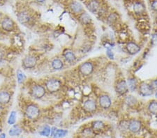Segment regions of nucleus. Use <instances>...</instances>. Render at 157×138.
I'll return each instance as SVG.
<instances>
[{"instance_id": "9", "label": "nucleus", "mask_w": 157, "mask_h": 138, "mask_svg": "<svg viewBox=\"0 0 157 138\" xmlns=\"http://www.w3.org/2000/svg\"><path fill=\"white\" fill-rule=\"evenodd\" d=\"M112 99L110 96L107 94H101L99 96L98 99V104L99 107L104 110H108L112 106Z\"/></svg>"}, {"instance_id": "40", "label": "nucleus", "mask_w": 157, "mask_h": 138, "mask_svg": "<svg viewBox=\"0 0 157 138\" xmlns=\"http://www.w3.org/2000/svg\"><path fill=\"white\" fill-rule=\"evenodd\" d=\"M1 128L0 127V133H1Z\"/></svg>"}, {"instance_id": "34", "label": "nucleus", "mask_w": 157, "mask_h": 138, "mask_svg": "<svg viewBox=\"0 0 157 138\" xmlns=\"http://www.w3.org/2000/svg\"><path fill=\"white\" fill-rule=\"evenodd\" d=\"M151 9L155 12H157V0H153L150 4Z\"/></svg>"}, {"instance_id": "38", "label": "nucleus", "mask_w": 157, "mask_h": 138, "mask_svg": "<svg viewBox=\"0 0 157 138\" xmlns=\"http://www.w3.org/2000/svg\"><path fill=\"white\" fill-rule=\"evenodd\" d=\"M1 112H2V107H1V105H0V114H1Z\"/></svg>"}, {"instance_id": "37", "label": "nucleus", "mask_w": 157, "mask_h": 138, "mask_svg": "<svg viewBox=\"0 0 157 138\" xmlns=\"http://www.w3.org/2000/svg\"><path fill=\"white\" fill-rule=\"evenodd\" d=\"M37 1L39 3H44L46 0H37Z\"/></svg>"}, {"instance_id": "2", "label": "nucleus", "mask_w": 157, "mask_h": 138, "mask_svg": "<svg viewBox=\"0 0 157 138\" xmlns=\"http://www.w3.org/2000/svg\"><path fill=\"white\" fill-rule=\"evenodd\" d=\"M78 71L83 76H90L94 73V65L92 61H87L80 64L78 66Z\"/></svg>"}, {"instance_id": "31", "label": "nucleus", "mask_w": 157, "mask_h": 138, "mask_svg": "<svg viewBox=\"0 0 157 138\" xmlns=\"http://www.w3.org/2000/svg\"><path fill=\"white\" fill-rule=\"evenodd\" d=\"M17 79H18V82L19 84H22L26 80V76L23 72L21 71H18L17 73Z\"/></svg>"}, {"instance_id": "1", "label": "nucleus", "mask_w": 157, "mask_h": 138, "mask_svg": "<svg viewBox=\"0 0 157 138\" xmlns=\"http://www.w3.org/2000/svg\"><path fill=\"white\" fill-rule=\"evenodd\" d=\"M62 82L56 78H50L45 82V88L50 93H55L60 89Z\"/></svg>"}, {"instance_id": "17", "label": "nucleus", "mask_w": 157, "mask_h": 138, "mask_svg": "<svg viewBox=\"0 0 157 138\" xmlns=\"http://www.w3.org/2000/svg\"><path fill=\"white\" fill-rule=\"evenodd\" d=\"M146 8L143 2L140 1H136L133 4V11L136 15H143L145 14Z\"/></svg>"}, {"instance_id": "21", "label": "nucleus", "mask_w": 157, "mask_h": 138, "mask_svg": "<svg viewBox=\"0 0 157 138\" xmlns=\"http://www.w3.org/2000/svg\"><path fill=\"white\" fill-rule=\"evenodd\" d=\"M87 7L91 12L96 14L101 9V4L98 0H90L87 4Z\"/></svg>"}, {"instance_id": "11", "label": "nucleus", "mask_w": 157, "mask_h": 138, "mask_svg": "<svg viewBox=\"0 0 157 138\" xmlns=\"http://www.w3.org/2000/svg\"><path fill=\"white\" fill-rule=\"evenodd\" d=\"M126 50L130 55H135L138 54L141 50V46L135 41H129L126 43Z\"/></svg>"}, {"instance_id": "23", "label": "nucleus", "mask_w": 157, "mask_h": 138, "mask_svg": "<svg viewBox=\"0 0 157 138\" xmlns=\"http://www.w3.org/2000/svg\"><path fill=\"white\" fill-rule=\"evenodd\" d=\"M51 67L55 71H60L64 68V62L61 59L54 58L51 61Z\"/></svg>"}, {"instance_id": "25", "label": "nucleus", "mask_w": 157, "mask_h": 138, "mask_svg": "<svg viewBox=\"0 0 157 138\" xmlns=\"http://www.w3.org/2000/svg\"><path fill=\"white\" fill-rule=\"evenodd\" d=\"M22 132V130L20 128V126H18V125H14L9 129V134L11 137H16V136L20 135Z\"/></svg>"}, {"instance_id": "27", "label": "nucleus", "mask_w": 157, "mask_h": 138, "mask_svg": "<svg viewBox=\"0 0 157 138\" xmlns=\"http://www.w3.org/2000/svg\"><path fill=\"white\" fill-rule=\"evenodd\" d=\"M51 134V128L48 125L43 126L39 131V135L43 137H49Z\"/></svg>"}, {"instance_id": "19", "label": "nucleus", "mask_w": 157, "mask_h": 138, "mask_svg": "<svg viewBox=\"0 0 157 138\" xmlns=\"http://www.w3.org/2000/svg\"><path fill=\"white\" fill-rule=\"evenodd\" d=\"M78 20L83 25H90L92 23V19L90 15L86 12H82L79 15Z\"/></svg>"}, {"instance_id": "36", "label": "nucleus", "mask_w": 157, "mask_h": 138, "mask_svg": "<svg viewBox=\"0 0 157 138\" xmlns=\"http://www.w3.org/2000/svg\"><path fill=\"white\" fill-rule=\"evenodd\" d=\"M6 136L5 133H0V138H6Z\"/></svg>"}, {"instance_id": "24", "label": "nucleus", "mask_w": 157, "mask_h": 138, "mask_svg": "<svg viewBox=\"0 0 157 138\" xmlns=\"http://www.w3.org/2000/svg\"><path fill=\"white\" fill-rule=\"evenodd\" d=\"M147 110L149 114L152 115H157V101L152 100L147 105Z\"/></svg>"}, {"instance_id": "18", "label": "nucleus", "mask_w": 157, "mask_h": 138, "mask_svg": "<svg viewBox=\"0 0 157 138\" xmlns=\"http://www.w3.org/2000/svg\"><path fill=\"white\" fill-rule=\"evenodd\" d=\"M11 99V94L8 91H0V105H6L10 102Z\"/></svg>"}, {"instance_id": "16", "label": "nucleus", "mask_w": 157, "mask_h": 138, "mask_svg": "<svg viewBox=\"0 0 157 138\" xmlns=\"http://www.w3.org/2000/svg\"><path fill=\"white\" fill-rule=\"evenodd\" d=\"M67 130L57 129V128L55 127L51 128L50 136L52 137V138H64L67 136Z\"/></svg>"}, {"instance_id": "15", "label": "nucleus", "mask_w": 157, "mask_h": 138, "mask_svg": "<svg viewBox=\"0 0 157 138\" xmlns=\"http://www.w3.org/2000/svg\"><path fill=\"white\" fill-rule=\"evenodd\" d=\"M69 9L74 14L80 15L84 11V7L78 1H72L69 4Z\"/></svg>"}, {"instance_id": "35", "label": "nucleus", "mask_w": 157, "mask_h": 138, "mask_svg": "<svg viewBox=\"0 0 157 138\" xmlns=\"http://www.w3.org/2000/svg\"><path fill=\"white\" fill-rule=\"evenodd\" d=\"M152 42L153 44L157 45V33H155L152 35Z\"/></svg>"}, {"instance_id": "41", "label": "nucleus", "mask_w": 157, "mask_h": 138, "mask_svg": "<svg viewBox=\"0 0 157 138\" xmlns=\"http://www.w3.org/2000/svg\"><path fill=\"white\" fill-rule=\"evenodd\" d=\"M0 17H1V14H0Z\"/></svg>"}, {"instance_id": "10", "label": "nucleus", "mask_w": 157, "mask_h": 138, "mask_svg": "<svg viewBox=\"0 0 157 138\" xmlns=\"http://www.w3.org/2000/svg\"><path fill=\"white\" fill-rule=\"evenodd\" d=\"M22 66L26 69H32L37 64V58L35 56L27 55L22 60Z\"/></svg>"}, {"instance_id": "32", "label": "nucleus", "mask_w": 157, "mask_h": 138, "mask_svg": "<svg viewBox=\"0 0 157 138\" xmlns=\"http://www.w3.org/2000/svg\"><path fill=\"white\" fill-rule=\"evenodd\" d=\"M149 85L151 86V87L153 89V90L154 91V92L157 90V79H155V80H151L150 82H149Z\"/></svg>"}, {"instance_id": "29", "label": "nucleus", "mask_w": 157, "mask_h": 138, "mask_svg": "<svg viewBox=\"0 0 157 138\" xmlns=\"http://www.w3.org/2000/svg\"><path fill=\"white\" fill-rule=\"evenodd\" d=\"M118 18V14H116V13H112V14H110L107 17V21L110 24H113L117 22Z\"/></svg>"}, {"instance_id": "4", "label": "nucleus", "mask_w": 157, "mask_h": 138, "mask_svg": "<svg viewBox=\"0 0 157 138\" xmlns=\"http://www.w3.org/2000/svg\"><path fill=\"white\" fill-rule=\"evenodd\" d=\"M40 109L39 107L34 104H30L25 109V114L28 119L31 120L37 119L40 116Z\"/></svg>"}, {"instance_id": "33", "label": "nucleus", "mask_w": 157, "mask_h": 138, "mask_svg": "<svg viewBox=\"0 0 157 138\" xmlns=\"http://www.w3.org/2000/svg\"><path fill=\"white\" fill-rule=\"evenodd\" d=\"M106 55L108 56V58H109L110 59H114V53L113 52V51L110 50V49H107L106 50Z\"/></svg>"}, {"instance_id": "26", "label": "nucleus", "mask_w": 157, "mask_h": 138, "mask_svg": "<svg viewBox=\"0 0 157 138\" xmlns=\"http://www.w3.org/2000/svg\"><path fill=\"white\" fill-rule=\"evenodd\" d=\"M82 135L84 138H94L96 133L91 127H87L82 130Z\"/></svg>"}, {"instance_id": "3", "label": "nucleus", "mask_w": 157, "mask_h": 138, "mask_svg": "<svg viewBox=\"0 0 157 138\" xmlns=\"http://www.w3.org/2000/svg\"><path fill=\"white\" fill-rule=\"evenodd\" d=\"M138 91L140 95L143 97H149L154 93V91L151 87L149 83L145 82H141L140 83L138 87Z\"/></svg>"}, {"instance_id": "30", "label": "nucleus", "mask_w": 157, "mask_h": 138, "mask_svg": "<svg viewBox=\"0 0 157 138\" xmlns=\"http://www.w3.org/2000/svg\"><path fill=\"white\" fill-rule=\"evenodd\" d=\"M16 117H17L16 112V111L11 112L8 119V124L9 125H14L16 122Z\"/></svg>"}, {"instance_id": "7", "label": "nucleus", "mask_w": 157, "mask_h": 138, "mask_svg": "<svg viewBox=\"0 0 157 138\" xmlns=\"http://www.w3.org/2000/svg\"><path fill=\"white\" fill-rule=\"evenodd\" d=\"M46 94V89L45 87L41 84H35L31 89V94L32 97L35 99L39 100L43 98Z\"/></svg>"}, {"instance_id": "6", "label": "nucleus", "mask_w": 157, "mask_h": 138, "mask_svg": "<svg viewBox=\"0 0 157 138\" xmlns=\"http://www.w3.org/2000/svg\"><path fill=\"white\" fill-rule=\"evenodd\" d=\"M98 109V104L95 100L89 98L82 104V109L88 114H94Z\"/></svg>"}, {"instance_id": "13", "label": "nucleus", "mask_w": 157, "mask_h": 138, "mask_svg": "<svg viewBox=\"0 0 157 138\" xmlns=\"http://www.w3.org/2000/svg\"><path fill=\"white\" fill-rule=\"evenodd\" d=\"M63 57L66 61L68 62L69 64H72L73 62H75L77 59L76 54L73 50H65L63 52Z\"/></svg>"}, {"instance_id": "22", "label": "nucleus", "mask_w": 157, "mask_h": 138, "mask_svg": "<svg viewBox=\"0 0 157 138\" xmlns=\"http://www.w3.org/2000/svg\"><path fill=\"white\" fill-rule=\"evenodd\" d=\"M18 19L21 24H27L31 20V17L27 11H22L18 14Z\"/></svg>"}, {"instance_id": "8", "label": "nucleus", "mask_w": 157, "mask_h": 138, "mask_svg": "<svg viewBox=\"0 0 157 138\" xmlns=\"http://www.w3.org/2000/svg\"><path fill=\"white\" fill-rule=\"evenodd\" d=\"M115 89L117 94H118L120 96H124L127 94L129 91H128L126 80H124V79H121V80H117L116 83H115Z\"/></svg>"}, {"instance_id": "28", "label": "nucleus", "mask_w": 157, "mask_h": 138, "mask_svg": "<svg viewBox=\"0 0 157 138\" xmlns=\"http://www.w3.org/2000/svg\"><path fill=\"white\" fill-rule=\"evenodd\" d=\"M125 103L127 104L128 106L129 107H134L137 105L138 100L133 96H126L125 99Z\"/></svg>"}, {"instance_id": "5", "label": "nucleus", "mask_w": 157, "mask_h": 138, "mask_svg": "<svg viewBox=\"0 0 157 138\" xmlns=\"http://www.w3.org/2000/svg\"><path fill=\"white\" fill-rule=\"evenodd\" d=\"M143 123L138 119H131L128 121V130L132 134H137L142 130Z\"/></svg>"}, {"instance_id": "20", "label": "nucleus", "mask_w": 157, "mask_h": 138, "mask_svg": "<svg viewBox=\"0 0 157 138\" xmlns=\"http://www.w3.org/2000/svg\"><path fill=\"white\" fill-rule=\"evenodd\" d=\"M126 82H127L128 91H130V92H133L138 89L139 84L138 82L137 79L135 78L134 77H128L127 80H126Z\"/></svg>"}, {"instance_id": "39", "label": "nucleus", "mask_w": 157, "mask_h": 138, "mask_svg": "<svg viewBox=\"0 0 157 138\" xmlns=\"http://www.w3.org/2000/svg\"><path fill=\"white\" fill-rule=\"evenodd\" d=\"M155 98H157V90L155 92Z\"/></svg>"}, {"instance_id": "12", "label": "nucleus", "mask_w": 157, "mask_h": 138, "mask_svg": "<svg viewBox=\"0 0 157 138\" xmlns=\"http://www.w3.org/2000/svg\"><path fill=\"white\" fill-rule=\"evenodd\" d=\"M1 27L6 31H11L14 28V22L10 18H4L1 22Z\"/></svg>"}, {"instance_id": "14", "label": "nucleus", "mask_w": 157, "mask_h": 138, "mask_svg": "<svg viewBox=\"0 0 157 138\" xmlns=\"http://www.w3.org/2000/svg\"><path fill=\"white\" fill-rule=\"evenodd\" d=\"M105 125L103 121L101 120H96L93 121L91 124V128H92V130L95 132L96 133H100V132L103 131V130L105 128Z\"/></svg>"}]
</instances>
